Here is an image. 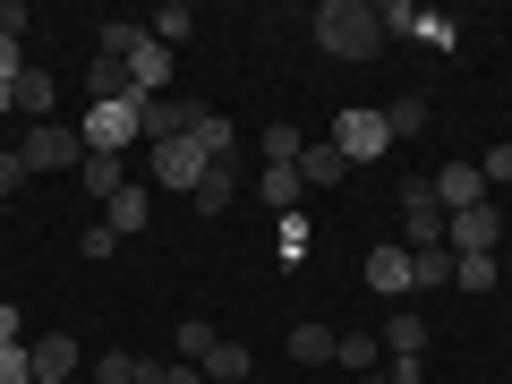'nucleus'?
<instances>
[{"mask_svg":"<svg viewBox=\"0 0 512 384\" xmlns=\"http://www.w3.org/2000/svg\"><path fill=\"white\" fill-rule=\"evenodd\" d=\"M26 171H77L86 163V137H77V120H43V128H26Z\"/></svg>","mask_w":512,"mask_h":384,"instance_id":"0eeeda50","label":"nucleus"},{"mask_svg":"<svg viewBox=\"0 0 512 384\" xmlns=\"http://www.w3.org/2000/svg\"><path fill=\"white\" fill-rule=\"evenodd\" d=\"M214 171V154L197 146V137H171V146H146V188H163V197H197V180Z\"/></svg>","mask_w":512,"mask_h":384,"instance_id":"f03ea898","label":"nucleus"},{"mask_svg":"<svg viewBox=\"0 0 512 384\" xmlns=\"http://www.w3.org/2000/svg\"><path fill=\"white\" fill-rule=\"evenodd\" d=\"M26 69H35V60H26V35H0V94H18Z\"/></svg>","mask_w":512,"mask_h":384,"instance_id":"473e14b6","label":"nucleus"},{"mask_svg":"<svg viewBox=\"0 0 512 384\" xmlns=\"http://www.w3.org/2000/svg\"><path fill=\"white\" fill-rule=\"evenodd\" d=\"M120 69H128V94L146 103V94H171V69H180V52H171V43H154V35H137Z\"/></svg>","mask_w":512,"mask_h":384,"instance_id":"1a4fd4ad","label":"nucleus"},{"mask_svg":"<svg viewBox=\"0 0 512 384\" xmlns=\"http://www.w3.org/2000/svg\"><path fill=\"white\" fill-rule=\"evenodd\" d=\"M0 384H35V350L26 342H0Z\"/></svg>","mask_w":512,"mask_h":384,"instance_id":"72a5a7b5","label":"nucleus"},{"mask_svg":"<svg viewBox=\"0 0 512 384\" xmlns=\"http://www.w3.org/2000/svg\"><path fill=\"white\" fill-rule=\"evenodd\" d=\"M410 265H419V291H453V248H419Z\"/></svg>","mask_w":512,"mask_h":384,"instance_id":"c85d7f7f","label":"nucleus"},{"mask_svg":"<svg viewBox=\"0 0 512 384\" xmlns=\"http://www.w3.org/2000/svg\"><path fill=\"white\" fill-rule=\"evenodd\" d=\"M376 18H384V35H419V43H436V52L461 43V26L444 18V9H419V0H376Z\"/></svg>","mask_w":512,"mask_h":384,"instance_id":"6e6552de","label":"nucleus"},{"mask_svg":"<svg viewBox=\"0 0 512 384\" xmlns=\"http://www.w3.org/2000/svg\"><path fill=\"white\" fill-rule=\"evenodd\" d=\"M393 197H402V248H410V256H419V248H444V205H436V188H427V171H410Z\"/></svg>","mask_w":512,"mask_h":384,"instance_id":"39448f33","label":"nucleus"},{"mask_svg":"<svg viewBox=\"0 0 512 384\" xmlns=\"http://www.w3.org/2000/svg\"><path fill=\"white\" fill-rule=\"evenodd\" d=\"M188 137H197V146L214 154V163H231V154H239V128H231V111H214V103H197V111H188Z\"/></svg>","mask_w":512,"mask_h":384,"instance_id":"4468645a","label":"nucleus"},{"mask_svg":"<svg viewBox=\"0 0 512 384\" xmlns=\"http://www.w3.org/2000/svg\"><path fill=\"white\" fill-rule=\"evenodd\" d=\"M316 43H325V60H376L384 52L376 0H325V9H316Z\"/></svg>","mask_w":512,"mask_h":384,"instance_id":"f257e3e1","label":"nucleus"},{"mask_svg":"<svg viewBox=\"0 0 512 384\" xmlns=\"http://www.w3.org/2000/svg\"><path fill=\"white\" fill-rule=\"evenodd\" d=\"M77 137H86V154H128V146H146V137H137V94H120V103H86Z\"/></svg>","mask_w":512,"mask_h":384,"instance_id":"20e7f679","label":"nucleus"},{"mask_svg":"<svg viewBox=\"0 0 512 384\" xmlns=\"http://www.w3.org/2000/svg\"><path fill=\"white\" fill-rule=\"evenodd\" d=\"M231 197H239V171H231V163H214V171L197 180V197H188V205H197V214H222Z\"/></svg>","mask_w":512,"mask_h":384,"instance_id":"b1692460","label":"nucleus"},{"mask_svg":"<svg viewBox=\"0 0 512 384\" xmlns=\"http://www.w3.org/2000/svg\"><path fill=\"white\" fill-rule=\"evenodd\" d=\"M0 35H26V0H0Z\"/></svg>","mask_w":512,"mask_h":384,"instance_id":"58836bf2","label":"nucleus"},{"mask_svg":"<svg viewBox=\"0 0 512 384\" xmlns=\"http://www.w3.org/2000/svg\"><path fill=\"white\" fill-rule=\"evenodd\" d=\"M333 342H342V333H325V325H291V359L299 367H333Z\"/></svg>","mask_w":512,"mask_h":384,"instance_id":"393cba45","label":"nucleus"},{"mask_svg":"<svg viewBox=\"0 0 512 384\" xmlns=\"http://www.w3.org/2000/svg\"><path fill=\"white\" fill-rule=\"evenodd\" d=\"M0 342H26V316L9 308V299H0Z\"/></svg>","mask_w":512,"mask_h":384,"instance_id":"ea45409f","label":"nucleus"},{"mask_svg":"<svg viewBox=\"0 0 512 384\" xmlns=\"http://www.w3.org/2000/svg\"><path fill=\"white\" fill-rule=\"evenodd\" d=\"M77 188H86V197H120V188H128V163H120V154H86V163H77Z\"/></svg>","mask_w":512,"mask_h":384,"instance_id":"6ab92c4d","label":"nucleus"},{"mask_svg":"<svg viewBox=\"0 0 512 384\" xmlns=\"http://www.w3.org/2000/svg\"><path fill=\"white\" fill-rule=\"evenodd\" d=\"M214 342H222V333L205 325V316H188V325H180V359H188V367H205V359H214Z\"/></svg>","mask_w":512,"mask_h":384,"instance_id":"c756f323","label":"nucleus"},{"mask_svg":"<svg viewBox=\"0 0 512 384\" xmlns=\"http://www.w3.org/2000/svg\"><path fill=\"white\" fill-rule=\"evenodd\" d=\"M163 384H205V367H188V359H163Z\"/></svg>","mask_w":512,"mask_h":384,"instance_id":"4c0bfd02","label":"nucleus"},{"mask_svg":"<svg viewBox=\"0 0 512 384\" xmlns=\"http://www.w3.org/2000/svg\"><path fill=\"white\" fill-rule=\"evenodd\" d=\"M256 376V359L239 342H214V359H205V384H248Z\"/></svg>","mask_w":512,"mask_h":384,"instance_id":"a878e982","label":"nucleus"},{"mask_svg":"<svg viewBox=\"0 0 512 384\" xmlns=\"http://www.w3.org/2000/svg\"><path fill=\"white\" fill-rule=\"evenodd\" d=\"M137 35H146V26H128V18L103 26V60H128V43H137Z\"/></svg>","mask_w":512,"mask_h":384,"instance_id":"c9c22d12","label":"nucleus"},{"mask_svg":"<svg viewBox=\"0 0 512 384\" xmlns=\"http://www.w3.org/2000/svg\"><path fill=\"white\" fill-rule=\"evenodd\" d=\"M495 282H504V256H453V291H495Z\"/></svg>","mask_w":512,"mask_h":384,"instance_id":"412c9836","label":"nucleus"},{"mask_svg":"<svg viewBox=\"0 0 512 384\" xmlns=\"http://www.w3.org/2000/svg\"><path fill=\"white\" fill-rule=\"evenodd\" d=\"M384 384H427V359H393V367H384Z\"/></svg>","mask_w":512,"mask_h":384,"instance_id":"e433bc0d","label":"nucleus"},{"mask_svg":"<svg viewBox=\"0 0 512 384\" xmlns=\"http://www.w3.org/2000/svg\"><path fill=\"white\" fill-rule=\"evenodd\" d=\"M367 291H376V299H410V291H419V265H410V248H402V239L367 248Z\"/></svg>","mask_w":512,"mask_h":384,"instance_id":"9d476101","label":"nucleus"},{"mask_svg":"<svg viewBox=\"0 0 512 384\" xmlns=\"http://www.w3.org/2000/svg\"><path fill=\"white\" fill-rule=\"evenodd\" d=\"M350 384H384V367H376V376H350Z\"/></svg>","mask_w":512,"mask_h":384,"instance_id":"a19ab883","label":"nucleus"},{"mask_svg":"<svg viewBox=\"0 0 512 384\" xmlns=\"http://www.w3.org/2000/svg\"><path fill=\"white\" fill-rule=\"evenodd\" d=\"M256 197L274 205V214H299V197H308V180H299V163H265V171H256Z\"/></svg>","mask_w":512,"mask_h":384,"instance_id":"f3484780","label":"nucleus"},{"mask_svg":"<svg viewBox=\"0 0 512 384\" xmlns=\"http://www.w3.org/2000/svg\"><path fill=\"white\" fill-rule=\"evenodd\" d=\"M504 239H512V222H504V205H470V214H444V248L453 256H504Z\"/></svg>","mask_w":512,"mask_h":384,"instance_id":"7ed1b4c3","label":"nucleus"},{"mask_svg":"<svg viewBox=\"0 0 512 384\" xmlns=\"http://www.w3.org/2000/svg\"><path fill=\"white\" fill-rule=\"evenodd\" d=\"M333 146H342V163H384V154H393V128H384V111L350 103L342 120H333Z\"/></svg>","mask_w":512,"mask_h":384,"instance_id":"423d86ee","label":"nucleus"},{"mask_svg":"<svg viewBox=\"0 0 512 384\" xmlns=\"http://www.w3.org/2000/svg\"><path fill=\"white\" fill-rule=\"evenodd\" d=\"M333 367H342V376H376L384 342H376V333H342V342H333Z\"/></svg>","mask_w":512,"mask_h":384,"instance_id":"aec40b11","label":"nucleus"},{"mask_svg":"<svg viewBox=\"0 0 512 384\" xmlns=\"http://www.w3.org/2000/svg\"><path fill=\"white\" fill-rule=\"evenodd\" d=\"M26 350H35V384H69L77 376V367H86V350H77V333H43V342H26Z\"/></svg>","mask_w":512,"mask_h":384,"instance_id":"ddd939ff","label":"nucleus"},{"mask_svg":"<svg viewBox=\"0 0 512 384\" xmlns=\"http://www.w3.org/2000/svg\"><path fill=\"white\" fill-rule=\"evenodd\" d=\"M120 94H128V69L94 52V69H86V103H120Z\"/></svg>","mask_w":512,"mask_h":384,"instance_id":"bb28decb","label":"nucleus"},{"mask_svg":"<svg viewBox=\"0 0 512 384\" xmlns=\"http://www.w3.org/2000/svg\"><path fill=\"white\" fill-rule=\"evenodd\" d=\"M504 137H512V128H504Z\"/></svg>","mask_w":512,"mask_h":384,"instance_id":"37998d69","label":"nucleus"},{"mask_svg":"<svg viewBox=\"0 0 512 384\" xmlns=\"http://www.w3.org/2000/svg\"><path fill=\"white\" fill-rule=\"evenodd\" d=\"M146 214H154V188H146V180H128L120 197L103 205V231H111V239H128V231H146Z\"/></svg>","mask_w":512,"mask_h":384,"instance_id":"dca6fc26","label":"nucleus"},{"mask_svg":"<svg viewBox=\"0 0 512 384\" xmlns=\"http://www.w3.org/2000/svg\"><path fill=\"white\" fill-rule=\"evenodd\" d=\"M504 282H512V248H504Z\"/></svg>","mask_w":512,"mask_h":384,"instance_id":"79ce46f5","label":"nucleus"},{"mask_svg":"<svg viewBox=\"0 0 512 384\" xmlns=\"http://www.w3.org/2000/svg\"><path fill=\"white\" fill-rule=\"evenodd\" d=\"M26 180H35V171H26V154H18V146H0V197H18Z\"/></svg>","mask_w":512,"mask_h":384,"instance_id":"f704fd0d","label":"nucleus"},{"mask_svg":"<svg viewBox=\"0 0 512 384\" xmlns=\"http://www.w3.org/2000/svg\"><path fill=\"white\" fill-rule=\"evenodd\" d=\"M342 146H333V137H308V146H299V180H308V188H333V180H342Z\"/></svg>","mask_w":512,"mask_h":384,"instance_id":"a211bd4d","label":"nucleus"},{"mask_svg":"<svg viewBox=\"0 0 512 384\" xmlns=\"http://www.w3.org/2000/svg\"><path fill=\"white\" fill-rule=\"evenodd\" d=\"M478 180H487V197H495V188H512V137H495V146L478 154Z\"/></svg>","mask_w":512,"mask_h":384,"instance_id":"7c9ffc66","label":"nucleus"},{"mask_svg":"<svg viewBox=\"0 0 512 384\" xmlns=\"http://www.w3.org/2000/svg\"><path fill=\"white\" fill-rule=\"evenodd\" d=\"M146 35H154V43H171V52H180V43L197 35V9H188V0H171V9H154V18H146Z\"/></svg>","mask_w":512,"mask_h":384,"instance_id":"4be33fe9","label":"nucleus"},{"mask_svg":"<svg viewBox=\"0 0 512 384\" xmlns=\"http://www.w3.org/2000/svg\"><path fill=\"white\" fill-rule=\"evenodd\" d=\"M9 111H35V128L52 120V69H26V77H18V94H9Z\"/></svg>","mask_w":512,"mask_h":384,"instance_id":"5701e85b","label":"nucleus"},{"mask_svg":"<svg viewBox=\"0 0 512 384\" xmlns=\"http://www.w3.org/2000/svg\"><path fill=\"white\" fill-rule=\"evenodd\" d=\"M376 342H384V359H427V316L419 308H393Z\"/></svg>","mask_w":512,"mask_h":384,"instance_id":"2eb2a0df","label":"nucleus"},{"mask_svg":"<svg viewBox=\"0 0 512 384\" xmlns=\"http://www.w3.org/2000/svg\"><path fill=\"white\" fill-rule=\"evenodd\" d=\"M384 128H393V137H419L427 128V94H393V103H384Z\"/></svg>","mask_w":512,"mask_h":384,"instance_id":"cd10ccee","label":"nucleus"},{"mask_svg":"<svg viewBox=\"0 0 512 384\" xmlns=\"http://www.w3.org/2000/svg\"><path fill=\"white\" fill-rule=\"evenodd\" d=\"M188 94H146V103H137V137H146V146H171V137H188Z\"/></svg>","mask_w":512,"mask_h":384,"instance_id":"9b49d317","label":"nucleus"},{"mask_svg":"<svg viewBox=\"0 0 512 384\" xmlns=\"http://www.w3.org/2000/svg\"><path fill=\"white\" fill-rule=\"evenodd\" d=\"M256 146H265V163H299V146H308V137H299L291 120H274L265 137H256Z\"/></svg>","mask_w":512,"mask_h":384,"instance_id":"2f4dec72","label":"nucleus"},{"mask_svg":"<svg viewBox=\"0 0 512 384\" xmlns=\"http://www.w3.org/2000/svg\"><path fill=\"white\" fill-rule=\"evenodd\" d=\"M427 188H436L444 214H470V205H487V180H478V163H444V171H427Z\"/></svg>","mask_w":512,"mask_h":384,"instance_id":"f8f14e48","label":"nucleus"}]
</instances>
